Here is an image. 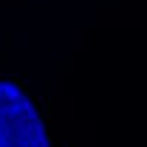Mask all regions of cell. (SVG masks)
Segmentation results:
<instances>
[{
    "label": "cell",
    "mask_w": 147,
    "mask_h": 147,
    "mask_svg": "<svg viewBox=\"0 0 147 147\" xmlns=\"http://www.w3.org/2000/svg\"><path fill=\"white\" fill-rule=\"evenodd\" d=\"M0 147H48L37 108L11 82L0 79Z\"/></svg>",
    "instance_id": "obj_1"
}]
</instances>
